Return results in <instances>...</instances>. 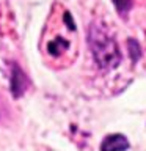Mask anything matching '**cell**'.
I'll return each mask as SVG.
<instances>
[{
	"mask_svg": "<svg viewBox=\"0 0 146 151\" xmlns=\"http://www.w3.org/2000/svg\"><path fill=\"white\" fill-rule=\"evenodd\" d=\"M75 24L71 14L63 9L54 13V22L49 24L44 33V50L52 60L60 63H68L75 55Z\"/></svg>",
	"mask_w": 146,
	"mask_h": 151,
	"instance_id": "obj_1",
	"label": "cell"
},
{
	"mask_svg": "<svg viewBox=\"0 0 146 151\" xmlns=\"http://www.w3.org/2000/svg\"><path fill=\"white\" fill-rule=\"evenodd\" d=\"M113 2H115L120 11H127V8L130 6V0H113Z\"/></svg>",
	"mask_w": 146,
	"mask_h": 151,
	"instance_id": "obj_4",
	"label": "cell"
},
{
	"mask_svg": "<svg viewBox=\"0 0 146 151\" xmlns=\"http://www.w3.org/2000/svg\"><path fill=\"white\" fill-rule=\"evenodd\" d=\"M129 143L127 140L124 139L122 135H110L104 140V143L101 145V150L102 151H121V150H126Z\"/></svg>",
	"mask_w": 146,
	"mask_h": 151,
	"instance_id": "obj_3",
	"label": "cell"
},
{
	"mask_svg": "<svg viewBox=\"0 0 146 151\" xmlns=\"http://www.w3.org/2000/svg\"><path fill=\"white\" fill-rule=\"evenodd\" d=\"M88 42L91 47L94 61L97 63L99 68L112 69L116 68L118 63L121 61V52L118 47V42L105 24L96 22L89 27Z\"/></svg>",
	"mask_w": 146,
	"mask_h": 151,
	"instance_id": "obj_2",
	"label": "cell"
}]
</instances>
